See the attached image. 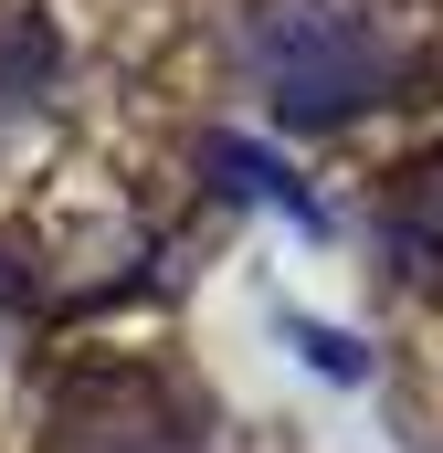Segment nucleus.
I'll return each mask as SVG.
<instances>
[{"label":"nucleus","mask_w":443,"mask_h":453,"mask_svg":"<svg viewBox=\"0 0 443 453\" xmlns=\"http://www.w3.org/2000/svg\"><path fill=\"white\" fill-rule=\"evenodd\" d=\"M243 53H253V85L285 127H348L401 85V42L359 0H264Z\"/></svg>","instance_id":"nucleus-1"},{"label":"nucleus","mask_w":443,"mask_h":453,"mask_svg":"<svg viewBox=\"0 0 443 453\" xmlns=\"http://www.w3.org/2000/svg\"><path fill=\"white\" fill-rule=\"evenodd\" d=\"M380 242H391V264L443 274V148H423V158L391 180V201H380Z\"/></svg>","instance_id":"nucleus-3"},{"label":"nucleus","mask_w":443,"mask_h":453,"mask_svg":"<svg viewBox=\"0 0 443 453\" xmlns=\"http://www.w3.org/2000/svg\"><path fill=\"white\" fill-rule=\"evenodd\" d=\"M53 453H201L190 411L148 369H96L53 401Z\"/></svg>","instance_id":"nucleus-2"},{"label":"nucleus","mask_w":443,"mask_h":453,"mask_svg":"<svg viewBox=\"0 0 443 453\" xmlns=\"http://www.w3.org/2000/svg\"><path fill=\"white\" fill-rule=\"evenodd\" d=\"M212 169L232 180V190H253V201H275V211L317 222V201L296 190V169H285V158H264V148H243V137H212Z\"/></svg>","instance_id":"nucleus-4"}]
</instances>
